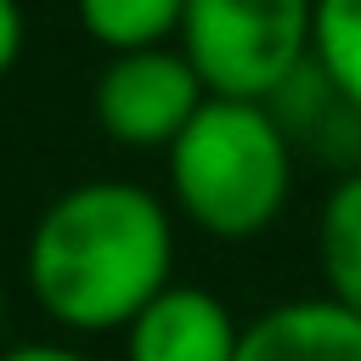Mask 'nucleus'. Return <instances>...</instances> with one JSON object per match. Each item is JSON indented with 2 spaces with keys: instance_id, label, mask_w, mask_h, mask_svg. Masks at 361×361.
<instances>
[{
  "instance_id": "f257e3e1",
  "label": "nucleus",
  "mask_w": 361,
  "mask_h": 361,
  "mask_svg": "<svg viewBox=\"0 0 361 361\" xmlns=\"http://www.w3.org/2000/svg\"><path fill=\"white\" fill-rule=\"evenodd\" d=\"M23 276L62 333H124L175 282V214L141 180H79L39 209Z\"/></svg>"
},
{
  "instance_id": "f03ea898",
  "label": "nucleus",
  "mask_w": 361,
  "mask_h": 361,
  "mask_svg": "<svg viewBox=\"0 0 361 361\" xmlns=\"http://www.w3.org/2000/svg\"><path fill=\"white\" fill-rule=\"evenodd\" d=\"M293 141L265 102L209 96L180 141L164 152L175 209L214 243L271 231L293 192Z\"/></svg>"
},
{
  "instance_id": "7ed1b4c3",
  "label": "nucleus",
  "mask_w": 361,
  "mask_h": 361,
  "mask_svg": "<svg viewBox=\"0 0 361 361\" xmlns=\"http://www.w3.org/2000/svg\"><path fill=\"white\" fill-rule=\"evenodd\" d=\"M316 0H186L180 51L209 96L271 102L310 62Z\"/></svg>"
},
{
  "instance_id": "20e7f679",
  "label": "nucleus",
  "mask_w": 361,
  "mask_h": 361,
  "mask_svg": "<svg viewBox=\"0 0 361 361\" xmlns=\"http://www.w3.org/2000/svg\"><path fill=\"white\" fill-rule=\"evenodd\" d=\"M203 102H209V90L180 45L107 56V68L96 73V90H90V113H96L102 135L118 147H135V152H169Z\"/></svg>"
},
{
  "instance_id": "39448f33",
  "label": "nucleus",
  "mask_w": 361,
  "mask_h": 361,
  "mask_svg": "<svg viewBox=\"0 0 361 361\" xmlns=\"http://www.w3.org/2000/svg\"><path fill=\"white\" fill-rule=\"evenodd\" d=\"M237 344L243 322L231 305L192 282H169L124 327V361H237Z\"/></svg>"
},
{
  "instance_id": "423d86ee",
  "label": "nucleus",
  "mask_w": 361,
  "mask_h": 361,
  "mask_svg": "<svg viewBox=\"0 0 361 361\" xmlns=\"http://www.w3.org/2000/svg\"><path fill=\"white\" fill-rule=\"evenodd\" d=\"M237 361H361V316L327 293L271 305L243 322Z\"/></svg>"
},
{
  "instance_id": "0eeeda50",
  "label": "nucleus",
  "mask_w": 361,
  "mask_h": 361,
  "mask_svg": "<svg viewBox=\"0 0 361 361\" xmlns=\"http://www.w3.org/2000/svg\"><path fill=\"white\" fill-rule=\"evenodd\" d=\"M265 107H271L276 124L288 130L293 152H316V158H327V164H344L338 175L361 169V113L316 73V62H305Z\"/></svg>"
},
{
  "instance_id": "6e6552de",
  "label": "nucleus",
  "mask_w": 361,
  "mask_h": 361,
  "mask_svg": "<svg viewBox=\"0 0 361 361\" xmlns=\"http://www.w3.org/2000/svg\"><path fill=\"white\" fill-rule=\"evenodd\" d=\"M316 271L322 293L361 316V169L338 175L316 214Z\"/></svg>"
},
{
  "instance_id": "1a4fd4ad",
  "label": "nucleus",
  "mask_w": 361,
  "mask_h": 361,
  "mask_svg": "<svg viewBox=\"0 0 361 361\" xmlns=\"http://www.w3.org/2000/svg\"><path fill=\"white\" fill-rule=\"evenodd\" d=\"M73 6H79V28L107 56L180 39V17H186V0H73Z\"/></svg>"
},
{
  "instance_id": "9d476101",
  "label": "nucleus",
  "mask_w": 361,
  "mask_h": 361,
  "mask_svg": "<svg viewBox=\"0 0 361 361\" xmlns=\"http://www.w3.org/2000/svg\"><path fill=\"white\" fill-rule=\"evenodd\" d=\"M310 62L361 113V0H316Z\"/></svg>"
},
{
  "instance_id": "9b49d317",
  "label": "nucleus",
  "mask_w": 361,
  "mask_h": 361,
  "mask_svg": "<svg viewBox=\"0 0 361 361\" xmlns=\"http://www.w3.org/2000/svg\"><path fill=\"white\" fill-rule=\"evenodd\" d=\"M23 39H28L23 6H17V0H0V79L17 68V56H23Z\"/></svg>"
},
{
  "instance_id": "f8f14e48",
  "label": "nucleus",
  "mask_w": 361,
  "mask_h": 361,
  "mask_svg": "<svg viewBox=\"0 0 361 361\" xmlns=\"http://www.w3.org/2000/svg\"><path fill=\"white\" fill-rule=\"evenodd\" d=\"M0 361H90V355L62 344V338H23V344H6Z\"/></svg>"
},
{
  "instance_id": "ddd939ff",
  "label": "nucleus",
  "mask_w": 361,
  "mask_h": 361,
  "mask_svg": "<svg viewBox=\"0 0 361 361\" xmlns=\"http://www.w3.org/2000/svg\"><path fill=\"white\" fill-rule=\"evenodd\" d=\"M0 338H6V282H0ZM6 350V344H0Z\"/></svg>"
}]
</instances>
